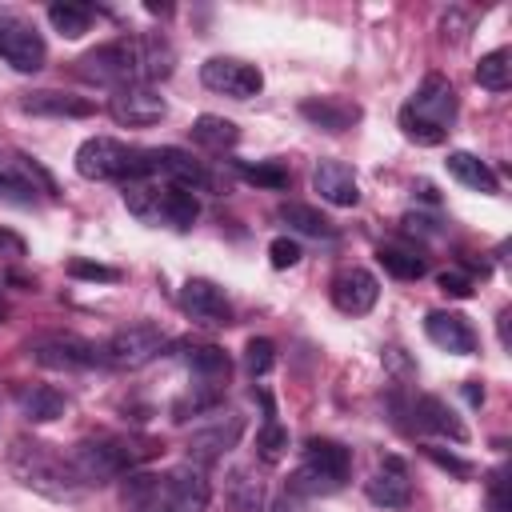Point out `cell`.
I'll return each mask as SVG.
<instances>
[{"mask_svg":"<svg viewBox=\"0 0 512 512\" xmlns=\"http://www.w3.org/2000/svg\"><path fill=\"white\" fill-rule=\"evenodd\" d=\"M148 176L152 180H164V184H176V188H188V192H200V188H212V172L184 148H148Z\"/></svg>","mask_w":512,"mask_h":512,"instance_id":"12","label":"cell"},{"mask_svg":"<svg viewBox=\"0 0 512 512\" xmlns=\"http://www.w3.org/2000/svg\"><path fill=\"white\" fill-rule=\"evenodd\" d=\"M124 204L144 224H168V228H192L200 220V200L188 188L164 184V180H132L124 184Z\"/></svg>","mask_w":512,"mask_h":512,"instance_id":"5","label":"cell"},{"mask_svg":"<svg viewBox=\"0 0 512 512\" xmlns=\"http://www.w3.org/2000/svg\"><path fill=\"white\" fill-rule=\"evenodd\" d=\"M328 296H332L336 312H344V316H364V312H372L376 300H380V280H376L368 268L348 264V268H340V272L332 276Z\"/></svg>","mask_w":512,"mask_h":512,"instance_id":"16","label":"cell"},{"mask_svg":"<svg viewBox=\"0 0 512 512\" xmlns=\"http://www.w3.org/2000/svg\"><path fill=\"white\" fill-rule=\"evenodd\" d=\"M164 348H168V332H164L160 324L140 320V324H128V328H116V332L100 344V356H104V364L132 372V368L152 364Z\"/></svg>","mask_w":512,"mask_h":512,"instance_id":"7","label":"cell"},{"mask_svg":"<svg viewBox=\"0 0 512 512\" xmlns=\"http://www.w3.org/2000/svg\"><path fill=\"white\" fill-rule=\"evenodd\" d=\"M424 336L440 348V352H452V356H472L476 352V328L468 324L464 312H428L424 316Z\"/></svg>","mask_w":512,"mask_h":512,"instance_id":"19","label":"cell"},{"mask_svg":"<svg viewBox=\"0 0 512 512\" xmlns=\"http://www.w3.org/2000/svg\"><path fill=\"white\" fill-rule=\"evenodd\" d=\"M444 168H448V176L456 180V184H464V188H472V192H480V196H496L500 192V180H496V172L476 156V152H448V160H444Z\"/></svg>","mask_w":512,"mask_h":512,"instance_id":"26","label":"cell"},{"mask_svg":"<svg viewBox=\"0 0 512 512\" xmlns=\"http://www.w3.org/2000/svg\"><path fill=\"white\" fill-rule=\"evenodd\" d=\"M272 512H308V508H304V504H300L296 496H288V492H284V496H280V500L272 504Z\"/></svg>","mask_w":512,"mask_h":512,"instance_id":"47","label":"cell"},{"mask_svg":"<svg viewBox=\"0 0 512 512\" xmlns=\"http://www.w3.org/2000/svg\"><path fill=\"white\" fill-rule=\"evenodd\" d=\"M152 456H160V440L152 436H88L76 440L68 452V464L84 488H100L108 480H120L136 468H144Z\"/></svg>","mask_w":512,"mask_h":512,"instance_id":"2","label":"cell"},{"mask_svg":"<svg viewBox=\"0 0 512 512\" xmlns=\"http://www.w3.org/2000/svg\"><path fill=\"white\" fill-rule=\"evenodd\" d=\"M468 24H472V20H468V16L460 12V8H452V12H444V20H440V28H444V36L452 32L456 40H460V36L468 32Z\"/></svg>","mask_w":512,"mask_h":512,"instance_id":"45","label":"cell"},{"mask_svg":"<svg viewBox=\"0 0 512 512\" xmlns=\"http://www.w3.org/2000/svg\"><path fill=\"white\" fill-rule=\"evenodd\" d=\"M456 124V88L448 84V76L440 72H428L416 92L404 100L400 108V128L412 144H424V148H436L448 140Z\"/></svg>","mask_w":512,"mask_h":512,"instance_id":"4","label":"cell"},{"mask_svg":"<svg viewBox=\"0 0 512 512\" xmlns=\"http://www.w3.org/2000/svg\"><path fill=\"white\" fill-rule=\"evenodd\" d=\"M508 60H512L508 48L484 52L480 64H476V84L488 88V92H508V84H512V64H508Z\"/></svg>","mask_w":512,"mask_h":512,"instance_id":"34","label":"cell"},{"mask_svg":"<svg viewBox=\"0 0 512 512\" xmlns=\"http://www.w3.org/2000/svg\"><path fill=\"white\" fill-rule=\"evenodd\" d=\"M12 400H16L20 416L32 420V424H52V420H60V416L68 412L64 392L52 388V384H20V388L12 392Z\"/></svg>","mask_w":512,"mask_h":512,"instance_id":"23","label":"cell"},{"mask_svg":"<svg viewBox=\"0 0 512 512\" xmlns=\"http://www.w3.org/2000/svg\"><path fill=\"white\" fill-rule=\"evenodd\" d=\"M0 196L12 200V204H36V188L24 176L20 160L16 156H4V152H0Z\"/></svg>","mask_w":512,"mask_h":512,"instance_id":"35","label":"cell"},{"mask_svg":"<svg viewBox=\"0 0 512 512\" xmlns=\"http://www.w3.org/2000/svg\"><path fill=\"white\" fill-rule=\"evenodd\" d=\"M272 364H276V344H272L268 336H252V340L244 344V368H248V376H252V380H256V376H268Z\"/></svg>","mask_w":512,"mask_h":512,"instance_id":"39","label":"cell"},{"mask_svg":"<svg viewBox=\"0 0 512 512\" xmlns=\"http://www.w3.org/2000/svg\"><path fill=\"white\" fill-rule=\"evenodd\" d=\"M300 116H304L312 128L336 136V132L356 128L360 116H364V108H360L356 100H348V96H308V100H300Z\"/></svg>","mask_w":512,"mask_h":512,"instance_id":"20","label":"cell"},{"mask_svg":"<svg viewBox=\"0 0 512 512\" xmlns=\"http://www.w3.org/2000/svg\"><path fill=\"white\" fill-rule=\"evenodd\" d=\"M184 364H188L192 380L204 384V388H220V392H224V384H228V376H232V360H228V352L216 348V344H192V348L184 352Z\"/></svg>","mask_w":512,"mask_h":512,"instance_id":"25","label":"cell"},{"mask_svg":"<svg viewBox=\"0 0 512 512\" xmlns=\"http://www.w3.org/2000/svg\"><path fill=\"white\" fill-rule=\"evenodd\" d=\"M68 276H76V280H96V284H116V280H120V268H108V264L72 256V260H68Z\"/></svg>","mask_w":512,"mask_h":512,"instance_id":"40","label":"cell"},{"mask_svg":"<svg viewBox=\"0 0 512 512\" xmlns=\"http://www.w3.org/2000/svg\"><path fill=\"white\" fill-rule=\"evenodd\" d=\"M212 504V480L200 464L184 460L164 472V512H208Z\"/></svg>","mask_w":512,"mask_h":512,"instance_id":"11","label":"cell"},{"mask_svg":"<svg viewBox=\"0 0 512 512\" xmlns=\"http://www.w3.org/2000/svg\"><path fill=\"white\" fill-rule=\"evenodd\" d=\"M224 492H228L232 512H264V488H260V480H252L248 468H232L224 480Z\"/></svg>","mask_w":512,"mask_h":512,"instance_id":"31","label":"cell"},{"mask_svg":"<svg viewBox=\"0 0 512 512\" xmlns=\"http://www.w3.org/2000/svg\"><path fill=\"white\" fill-rule=\"evenodd\" d=\"M464 396H468L472 404H484V388H476V380H468V384H464Z\"/></svg>","mask_w":512,"mask_h":512,"instance_id":"49","label":"cell"},{"mask_svg":"<svg viewBox=\"0 0 512 512\" xmlns=\"http://www.w3.org/2000/svg\"><path fill=\"white\" fill-rule=\"evenodd\" d=\"M240 436H244V416H240V412H224L220 420H212V424L196 428V432L188 436L184 452H188V460H192V464L208 468V464H216L224 452H232V448L240 444Z\"/></svg>","mask_w":512,"mask_h":512,"instance_id":"15","label":"cell"},{"mask_svg":"<svg viewBox=\"0 0 512 512\" xmlns=\"http://www.w3.org/2000/svg\"><path fill=\"white\" fill-rule=\"evenodd\" d=\"M200 84L220 92V96H232V100H248L264 88V76L256 64L240 60V56H212L200 64Z\"/></svg>","mask_w":512,"mask_h":512,"instance_id":"10","label":"cell"},{"mask_svg":"<svg viewBox=\"0 0 512 512\" xmlns=\"http://www.w3.org/2000/svg\"><path fill=\"white\" fill-rule=\"evenodd\" d=\"M268 260H272V268H292V264H300V244L292 236H276L268 244Z\"/></svg>","mask_w":512,"mask_h":512,"instance_id":"42","label":"cell"},{"mask_svg":"<svg viewBox=\"0 0 512 512\" xmlns=\"http://www.w3.org/2000/svg\"><path fill=\"white\" fill-rule=\"evenodd\" d=\"M488 512H508V496H504V468H496L488 476Z\"/></svg>","mask_w":512,"mask_h":512,"instance_id":"44","label":"cell"},{"mask_svg":"<svg viewBox=\"0 0 512 512\" xmlns=\"http://www.w3.org/2000/svg\"><path fill=\"white\" fill-rule=\"evenodd\" d=\"M8 472L24 488H32V492H40L48 500H76L84 492V484L76 480L68 456H60L52 444L32 440V436H16L12 440V448H8Z\"/></svg>","mask_w":512,"mask_h":512,"instance_id":"3","label":"cell"},{"mask_svg":"<svg viewBox=\"0 0 512 512\" xmlns=\"http://www.w3.org/2000/svg\"><path fill=\"white\" fill-rule=\"evenodd\" d=\"M424 456H428V460H432L436 468H444V472H452L456 480H468V476L476 472V468H472L468 460H460L456 452H444V448H436V444H424Z\"/></svg>","mask_w":512,"mask_h":512,"instance_id":"41","label":"cell"},{"mask_svg":"<svg viewBox=\"0 0 512 512\" xmlns=\"http://www.w3.org/2000/svg\"><path fill=\"white\" fill-rule=\"evenodd\" d=\"M376 260H380V268H384L388 276H396V280H420L424 268H428L420 252L396 248V244H380V248H376Z\"/></svg>","mask_w":512,"mask_h":512,"instance_id":"32","label":"cell"},{"mask_svg":"<svg viewBox=\"0 0 512 512\" xmlns=\"http://www.w3.org/2000/svg\"><path fill=\"white\" fill-rule=\"evenodd\" d=\"M180 308H184V316H188L192 324H200V328H228V324H232V300L224 296L220 284H212V280H204V276L184 280V288H180Z\"/></svg>","mask_w":512,"mask_h":512,"instance_id":"14","label":"cell"},{"mask_svg":"<svg viewBox=\"0 0 512 512\" xmlns=\"http://www.w3.org/2000/svg\"><path fill=\"white\" fill-rule=\"evenodd\" d=\"M344 488V480H336V476H328V472H320V468H308V464H300L292 476H288V496H296V500H304V496H332V492H340Z\"/></svg>","mask_w":512,"mask_h":512,"instance_id":"33","label":"cell"},{"mask_svg":"<svg viewBox=\"0 0 512 512\" xmlns=\"http://www.w3.org/2000/svg\"><path fill=\"white\" fill-rule=\"evenodd\" d=\"M364 496L376 504V508H404L412 500V480H408V468L400 456H384L376 464V472L364 480Z\"/></svg>","mask_w":512,"mask_h":512,"instance_id":"17","label":"cell"},{"mask_svg":"<svg viewBox=\"0 0 512 512\" xmlns=\"http://www.w3.org/2000/svg\"><path fill=\"white\" fill-rule=\"evenodd\" d=\"M96 20V8L92 4H76V0H56L48 4V24L64 36V40H80Z\"/></svg>","mask_w":512,"mask_h":512,"instance_id":"30","label":"cell"},{"mask_svg":"<svg viewBox=\"0 0 512 512\" xmlns=\"http://www.w3.org/2000/svg\"><path fill=\"white\" fill-rule=\"evenodd\" d=\"M188 136H192V144H200V148H208V152H224V148H236L240 128H236L232 120H224V116L204 112V116H196V120H192Z\"/></svg>","mask_w":512,"mask_h":512,"instance_id":"29","label":"cell"},{"mask_svg":"<svg viewBox=\"0 0 512 512\" xmlns=\"http://www.w3.org/2000/svg\"><path fill=\"white\" fill-rule=\"evenodd\" d=\"M120 504L124 512H164V472H128L120 476Z\"/></svg>","mask_w":512,"mask_h":512,"instance_id":"24","label":"cell"},{"mask_svg":"<svg viewBox=\"0 0 512 512\" xmlns=\"http://www.w3.org/2000/svg\"><path fill=\"white\" fill-rule=\"evenodd\" d=\"M304 464L308 468H320L336 480H348V468H352V452L340 444V440H328V436H312L304 440Z\"/></svg>","mask_w":512,"mask_h":512,"instance_id":"28","label":"cell"},{"mask_svg":"<svg viewBox=\"0 0 512 512\" xmlns=\"http://www.w3.org/2000/svg\"><path fill=\"white\" fill-rule=\"evenodd\" d=\"M172 68H176V48L164 36H116L76 60V76L92 84H108L112 92L132 84L152 88L156 80L172 76Z\"/></svg>","mask_w":512,"mask_h":512,"instance_id":"1","label":"cell"},{"mask_svg":"<svg viewBox=\"0 0 512 512\" xmlns=\"http://www.w3.org/2000/svg\"><path fill=\"white\" fill-rule=\"evenodd\" d=\"M284 452H288V428H280V424L268 416L264 428L256 432V456H260L264 464H280Z\"/></svg>","mask_w":512,"mask_h":512,"instance_id":"38","label":"cell"},{"mask_svg":"<svg viewBox=\"0 0 512 512\" xmlns=\"http://www.w3.org/2000/svg\"><path fill=\"white\" fill-rule=\"evenodd\" d=\"M20 108L32 112V116H56V120H84L92 116V100L88 96H76V92H60V88H36V92H24L20 96Z\"/></svg>","mask_w":512,"mask_h":512,"instance_id":"22","label":"cell"},{"mask_svg":"<svg viewBox=\"0 0 512 512\" xmlns=\"http://www.w3.org/2000/svg\"><path fill=\"white\" fill-rule=\"evenodd\" d=\"M236 164V172L248 180V184H256V188H284L288 184V168L280 164V160H264V164H244V160H232Z\"/></svg>","mask_w":512,"mask_h":512,"instance_id":"37","label":"cell"},{"mask_svg":"<svg viewBox=\"0 0 512 512\" xmlns=\"http://www.w3.org/2000/svg\"><path fill=\"white\" fill-rule=\"evenodd\" d=\"M408 412H412V424H416L420 432L448 436L452 444H468V428H464V420H460L440 396H416V400L408 404Z\"/></svg>","mask_w":512,"mask_h":512,"instance_id":"21","label":"cell"},{"mask_svg":"<svg viewBox=\"0 0 512 512\" xmlns=\"http://www.w3.org/2000/svg\"><path fill=\"white\" fill-rule=\"evenodd\" d=\"M224 400V392L220 388H204V384H192L176 404H172V420L176 424H184L188 416H200V412H208V408H216Z\"/></svg>","mask_w":512,"mask_h":512,"instance_id":"36","label":"cell"},{"mask_svg":"<svg viewBox=\"0 0 512 512\" xmlns=\"http://www.w3.org/2000/svg\"><path fill=\"white\" fill-rule=\"evenodd\" d=\"M0 60L16 72H40L48 60V44L36 32V24L20 16H0Z\"/></svg>","mask_w":512,"mask_h":512,"instance_id":"9","label":"cell"},{"mask_svg":"<svg viewBox=\"0 0 512 512\" xmlns=\"http://www.w3.org/2000/svg\"><path fill=\"white\" fill-rule=\"evenodd\" d=\"M0 256H24V240L8 228H0Z\"/></svg>","mask_w":512,"mask_h":512,"instance_id":"46","label":"cell"},{"mask_svg":"<svg viewBox=\"0 0 512 512\" xmlns=\"http://www.w3.org/2000/svg\"><path fill=\"white\" fill-rule=\"evenodd\" d=\"M312 192H320L324 204L332 208H356L360 204V184H356V172L344 164V160H316L312 168Z\"/></svg>","mask_w":512,"mask_h":512,"instance_id":"18","label":"cell"},{"mask_svg":"<svg viewBox=\"0 0 512 512\" xmlns=\"http://www.w3.org/2000/svg\"><path fill=\"white\" fill-rule=\"evenodd\" d=\"M76 172L84 180H148V148H128L112 136H88L76 148Z\"/></svg>","mask_w":512,"mask_h":512,"instance_id":"6","label":"cell"},{"mask_svg":"<svg viewBox=\"0 0 512 512\" xmlns=\"http://www.w3.org/2000/svg\"><path fill=\"white\" fill-rule=\"evenodd\" d=\"M28 356L40 368H56V372H84V368L104 364L100 344H92L84 336H72V332H52V336L32 340L28 344Z\"/></svg>","mask_w":512,"mask_h":512,"instance_id":"8","label":"cell"},{"mask_svg":"<svg viewBox=\"0 0 512 512\" xmlns=\"http://www.w3.org/2000/svg\"><path fill=\"white\" fill-rule=\"evenodd\" d=\"M508 320H512V312L504 308V312L496 316V328H500V344H504V348H508Z\"/></svg>","mask_w":512,"mask_h":512,"instance_id":"48","label":"cell"},{"mask_svg":"<svg viewBox=\"0 0 512 512\" xmlns=\"http://www.w3.org/2000/svg\"><path fill=\"white\" fill-rule=\"evenodd\" d=\"M436 284H440L448 296H460V300H464V296H472V280H468L464 272H456V268H452V272H440V276H436Z\"/></svg>","mask_w":512,"mask_h":512,"instance_id":"43","label":"cell"},{"mask_svg":"<svg viewBox=\"0 0 512 512\" xmlns=\"http://www.w3.org/2000/svg\"><path fill=\"white\" fill-rule=\"evenodd\" d=\"M108 116L124 128H152L168 116V100L148 88V84H132V88H116L108 96Z\"/></svg>","mask_w":512,"mask_h":512,"instance_id":"13","label":"cell"},{"mask_svg":"<svg viewBox=\"0 0 512 512\" xmlns=\"http://www.w3.org/2000/svg\"><path fill=\"white\" fill-rule=\"evenodd\" d=\"M276 220H284L292 232H300V236H312V240H332V236H336L332 220H328L320 208H312V204H300V200H284V204L276 208Z\"/></svg>","mask_w":512,"mask_h":512,"instance_id":"27","label":"cell"}]
</instances>
